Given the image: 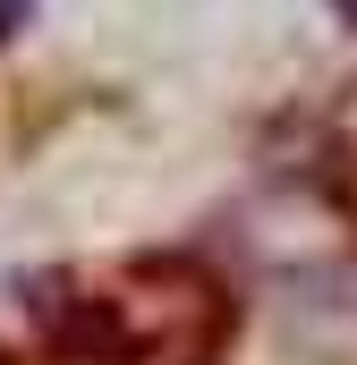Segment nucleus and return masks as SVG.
Here are the masks:
<instances>
[{
	"mask_svg": "<svg viewBox=\"0 0 357 365\" xmlns=\"http://www.w3.org/2000/svg\"><path fill=\"white\" fill-rule=\"evenodd\" d=\"M26 17H34V0H0V43H9V34H17Z\"/></svg>",
	"mask_w": 357,
	"mask_h": 365,
	"instance_id": "1",
	"label": "nucleus"
},
{
	"mask_svg": "<svg viewBox=\"0 0 357 365\" xmlns=\"http://www.w3.org/2000/svg\"><path fill=\"white\" fill-rule=\"evenodd\" d=\"M332 9H341V17H349V26H357V0H332Z\"/></svg>",
	"mask_w": 357,
	"mask_h": 365,
	"instance_id": "2",
	"label": "nucleus"
}]
</instances>
